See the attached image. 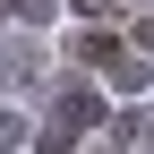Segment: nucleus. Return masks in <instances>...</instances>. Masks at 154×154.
Masks as SVG:
<instances>
[{
	"instance_id": "obj_1",
	"label": "nucleus",
	"mask_w": 154,
	"mask_h": 154,
	"mask_svg": "<svg viewBox=\"0 0 154 154\" xmlns=\"http://www.w3.org/2000/svg\"><path fill=\"white\" fill-rule=\"evenodd\" d=\"M9 146H17V120H9V111H0V154H9Z\"/></svg>"
}]
</instances>
